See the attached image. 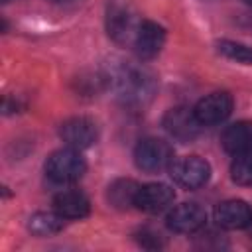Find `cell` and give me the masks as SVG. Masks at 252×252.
I'll return each mask as SVG.
<instances>
[{
    "instance_id": "obj_6",
    "label": "cell",
    "mask_w": 252,
    "mask_h": 252,
    "mask_svg": "<svg viewBox=\"0 0 252 252\" xmlns=\"http://www.w3.org/2000/svg\"><path fill=\"white\" fill-rule=\"evenodd\" d=\"M59 136L69 148L85 150V148H91L98 140V128L94 120L87 116H73L61 124Z\"/></svg>"
},
{
    "instance_id": "obj_2",
    "label": "cell",
    "mask_w": 252,
    "mask_h": 252,
    "mask_svg": "<svg viewBox=\"0 0 252 252\" xmlns=\"http://www.w3.org/2000/svg\"><path fill=\"white\" fill-rule=\"evenodd\" d=\"M87 171V161L75 148H65L53 152L45 161V173L53 183L65 185L83 177Z\"/></svg>"
},
{
    "instance_id": "obj_7",
    "label": "cell",
    "mask_w": 252,
    "mask_h": 252,
    "mask_svg": "<svg viewBox=\"0 0 252 252\" xmlns=\"http://www.w3.org/2000/svg\"><path fill=\"white\" fill-rule=\"evenodd\" d=\"M193 112L201 122V126L220 124L232 112V96L228 93H211L195 104Z\"/></svg>"
},
{
    "instance_id": "obj_22",
    "label": "cell",
    "mask_w": 252,
    "mask_h": 252,
    "mask_svg": "<svg viewBox=\"0 0 252 252\" xmlns=\"http://www.w3.org/2000/svg\"><path fill=\"white\" fill-rule=\"evenodd\" d=\"M51 2H65V0H51Z\"/></svg>"
},
{
    "instance_id": "obj_23",
    "label": "cell",
    "mask_w": 252,
    "mask_h": 252,
    "mask_svg": "<svg viewBox=\"0 0 252 252\" xmlns=\"http://www.w3.org/2000/svg\"><path fill=\"white\" fill-rule=\"evenodd\" d=\"M2 2H10V0H2Z\"/></svg>"
},
{
    "instance_id": "obj_10",
    "label": "cell",
    "mask_w": 252,
    "mask_h": 252,
    "mask_svg": "<svg viewBox=\"0 0 252 252\" xmlns=\"http://www.w3.org/2000/svg\"><path fill=\"white\" fill-rule=\"evenodd\" d=\"M175 199V193L165 183H148L140 185L136 195V205L144 213H161L165 211Z\"/></svg>"
},
{
    "instance_id": "obj_20",
    "label": "cell",
    "mask_w": 252,
    "mask_h": 252,
    "mask_svg": "<svg viewBox=\"0 0 252 252\" xmlns=\"http://www.w3.org/2000/svg\"><path fill=\"white\" fill-rule=\"evenodd\" d=\"M246 228H248V232H250V236H252V219H250V222H248V226H246Z\"/></svg>"
},
{
    "instance_id": "obj_16",
    "label": "cell",
    "mask_w": 252,
    "mask_h": 252,
    "mask_svg": "<svg viewBox=\"0 0 252 252\" xmlns=\"http://www.w3.org/2000/svg\"><path fill=\"white\" fill-rule=\"evenodd\" d=\"M65 226V217H61L57 211L55 213H35L30 217L28 228L35 236H51L61 232Z\"/></svg>"
},
{
    "instance_id": "obj_4",
    "label": "cell",
    "mask_w": 252,
    "mask_h": 252,
    "mask_svg": "<svg viewBox=\"0 0 252 252\" xmlns=\"http://www.w3.org/2000/svg\"><path fill=\"white\" fill-rule=\"evenodd\" d=\"M173 181L185 189H199L211 177V165L199 156H187L169 165Z\"/></svg>"
},
{
    "instance_id": "obj_18",
    "label": "cell",
    "mask_w": 252,
    "mask_h": 252,
    "mask_svg": "<svg viewBox=\"0 0 252 252\" xmlns=\"http://www.w3.org/2000/svg\"><path fill=\"white\" fill-rule=\"evenodd\" d=\"M230 175H232L234 183L252 187V152L236 156V159L232 161V167H230Z\"/></svg>"
},
{
    "instance_id": "obj_15",
    "label": "cell",
    "mask_w": 252,
    "mask_h": 252,
    "mask_svg": "<svg viewBox=\"0 0 252 252\" xmlns=\"http://www.w3.org/2000/svg\"><path fill=\"white\" fill-rule=\"evenodd\" d=\"M140 185L132 179H116L108 187V201L116 209H128L136 205V195H138Z\"/></svg>"
},
{
    "instance_id": "obj_11",
    "label": "cell",
    "mask_w": 252,
    "mask_h": 252,
    "mask_svg": "<svg viewBox=\"0 0 252 252\" xmlns=\"http://www.w3.org/2000/svg\"><path fill=\"white\" fill-rule=\"evenodd\" d=\"M252 219V209L242 199H228L215 207V220L226 230L246 228Z\"/></svg>"
},
{
    "instance_id": "obj_19",
    "label": "cell",
    "mask_w": 252,
    "mask_h": 252,
    "mask_svg": "<svg viewBox=\"0 0 252 252\" xmlns=\"http://www.w3.org/2000/svg\"><path fill=\"white\" fill-rule=\"evenodd\" d=\"M140 238V244L142 246H146V248H159L161 246V238H159V234H156V232H152V230H142L140 234H138Z\"/></svg>"
},
{
    "instance_id": "obj_3",
    "label": "cell",
    "mask_w": 252,
    "mask_h": 252,
    "mask_svg": "<svg viewBox=\"0 0 252 252\" xmlns=\"http://www.w3.org/2000/svg\"><path fill=\"white\" fill-rule=\"evenodd\" d=\"M134 161L146 173H159L173 163V150L165 140L144 138L134 150Z\"/></svg>"
},
{
    "instance_id": "obj_17",
    "label": "cell",
    "mask_w": 252,
    "mask_h": 252,
    "mask_svg": "<svg viewBox=\"0 0 252 252\" xmlns=\"http://www.w3.org/2000/svg\"><path fill=\"white\" fill-rule=\"evenodd\" d=\"M219 53H222L224 57L236 61V63H244V65H252V47L238 43V41H230V39H220L217 43Z\"/></svg>"
},
{
    "instance_id": "obj_21",
    "label": "cell",
    "mask_w": 252,
    "mask_h": 252,
    "mask_svg": "<svg viewBox=\"0 0 252 252\" xmlns=\"http://www.w3.org/2000/svg\"><path fill=\"white\" fill-rule=\"evenodd\" d=\"M242 2H246V4H252V0H242Z\"/></svg>"
},
{
    "instance_id": "obj_8",
    "label": "cell",
    "mask_w": 252,
    "mask_h": 252,
    "mask_svg": "<svg viewBox=\"0 0 252 252\" xmlns=\"http://www.w3.org/2000/svg\"><path fill=\"white\" fill-rule=\"evenodd\" d=\"M205 220H207V215L197 203H181L173 207L167 215V226L179 234L197 232L205 224Z\"/></svg>"
},
{
    "instance_id": "obj_13",
    "label": "cell",
    "mask_w": 252,
    "mask_h": 252,
    "mask_svg": "<svg viewBox=\"0 0 252 252\" xmlns=\"http://www.w3.org/2000/svg\"><path fill=\"white\" fill-rule=\"evenodd\" d=\"M220 144L224 148V152L236 156L242 154H250L252 152V122L250 120H240L230 124L222 136H220Z\"/></svg>"
},
{
    "instance_id": "obj_9",
    "label": "cell",
    "mask_w": 252,
    "mask_h": 252,
    "mask_svg": "<svg viewBox=\"0 0 252 252\" xmlns=\"http://www.w3.org/2000/svg\"><path fill=\"white\" fill-rule=\"evenodd\" d=\"M163 43H165V30L152 20H142L132 45L136 53L142 59H152L161 51Z\"/></svg>"
},
{
    "instance_id": "obj_14",
    "label": "cell",
    "mask_w": 252,
    "mask_h": 252,
    "mask_svg": "<svg viewBox=\"0 0 252 252\" xmlns=\"http://www.w3.org/2000/svg\"><path fill=\"white\" fill-rule=\"evenodd\" d=\"M55 211L65 219H83L91 213V203L85 193L77 189H63L53 197Z\"/></svg>"
},
{
    "instance_id": "obj_5",
    "label": "cell",
    "mask_w": 252,
    "mask_h": 252,
    "mask_svg": "<svg viewBox=\"0 0 252 252\" xmlns=\"http://www.w3.org/2000/svg\"><path fill=\"white\" fill-rule=\"evenodd\" d=\"M161 124L165 128V132L171 138H175L177 142H191L201 132V122L197 120L195 112L189 110V108H185V106L169 108L163 114Z\"/></svg>"
},
{
    "instance_id": "obj_1",
    "label": "cell",
    "mask_w": 252,
    "mask_h": 252,
    "mask_svg": "<svg viewBox=\"0 0 252 252\" xmlns=\"http://www.w3.org/2000/svg\"><path fill=\"white\" fill-rule=\"evenodd\" d=\"M110 85L116 96L128 106H144L156 94V77L136 65H122L110 75Z\"/></svg>"
},
{
    "instance_id": "obj_12",
    "label": "cell",
    "mask_w": 252,
    "mask_h": 252,
    "mask_svg": "<svg viewBox=\"0 0 252 252\" xmlns=\"http://www.w3.org/2000/svg\"><path fill=\"white\" fill-rule=\"evenodd\" d=\"M140 20H136L128 10L124 8H112L108 12V20H106V28H108V35L122 45H134V37L138 32Z\"/></svg>"
}]
</instances>
